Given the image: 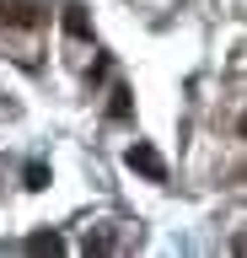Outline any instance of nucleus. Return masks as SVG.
I'll use <instances>...</instances> for the list:
<instances>
[{
	"label": "nucleus",
	"mask_w": 247,
	"mask_h": 258,
	"mask_svg": "<svg viewBox=\"0 0 247 258\" xmlns=\"http://www.w3.org/2000/svg\"><path fill=\"white\" fill-rule=\"evenodd\" d=\"M124 161H129L145 183H167V161H161V151H156L150 140H134L129 151H124Z\"/></svg>",
	"instance_id": "1"
},
{
	"label": "nucleus",
	"mask_w": 247,
	"mask_h": 258,
	"mask_svg": "<svg viewBox=\"0 0 247 258\" xmlns=\"http://www.w3.org/2000/svg\"><path fill=\"white\" fill-rule=\"evenodd\" d=\"M49 16V0H0V27H38Z\"/></svg>",
	"instance_id": "2"
},
{
	"label": "nucleus",
	"mask_w": 247,
	"mask_h": 258,
	"mask_svg": "<svg viewBox=\"0 0 247 258\" xmlns=\"http://www.w3.org/2000/svg\"><path fill=\"white\" fill-rule=\"evenodd\" d=\"M59 22H65V32L75 38V43H86V38H92V11H86L81 0H65V6H59Z\"/></svg>",
	"instance_id": "3"
},
{
	"label": "nucleus",
	"mask_w": 247,
	"mask_h": 258,
	"mask_svg": "<svg viewBox=\"0 0 247 258\" xmlns=\"http://www.w3.org/2000/svg\"><path fill=\"white\" fill-rule=\"evenodd\" d=\"M27 253H65V237L59 231H33L27 237Z\"/></svg>",
	"instance_id": "4"
},
{
	"label": "nucleus",
	"mask_w": 247,
	"mask_h": 258,
	"mask_svg": "<svg viewBox=\"0 0 247 258\" xmlns=\"http://www.w3.org/2000/svg\"><path fill=\"white\" fill-rule=\"evenodd\" d=\"M129 113H134V92H129V86H113V102H108V118H118V124H124Z\"/></svg>",
	"instance_id": "5"
},
{
	"label": "nucleus",
	"mask_w": 247,
	"mask_h": 258,
	"mask_svg": "<svg viewBox=\"0 0 247 258\" xmlns=\"http://www.w3.org/2000/svg\"><path fill=\"white\" fill-rule=\"evenodd\" d=\"M22 183H27V188H49V167H43V161H33V167H27V172H22Z\"/></svg>",
	"instance_id": "6"
},
{
	"label": "nucleus",
	"mask_w": 247,
	"mask_h": 258,
	"mask_svg": "<svg viewBox=\"0 0 247 258\" xmlns=\"http://www.w3.org/2000/svg\"><path fill=\"white\" fill-rule=\"evenodd\" d=\"M108 247H113V237H102V231H97V237H86V253H108Z\"/></svg>",
	"instance_id": "7"
},
{
	"label": "nucleus",
	"mask_w": 247,
	"mask_h": 258,
	"mask_svg": "<svg viewBox=\"0 0 247 258\" xmlns=\"http://www.w3.org/2000/svg\"><path fill=\"white\" fill-rule=\"evenodd\" d=\"M236 135H242V140H247V113H242V118H236Z\"/></svg>",
	"instance_id": "8"
}]
</instances>
